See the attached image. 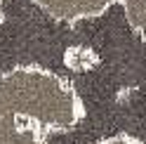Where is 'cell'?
Here are the masks:
<instances>
[{
    "label": "cell",
    "instance_id": "cell-1",
    "mask_svg": "<svg viewBox=\"0 0 146 144\" xmlns=\"http://www.w3.org/2000/svg\"><path fill=\"white\" fill-rule=\"evenodd\" d=\"M0 116L47 135L76 128L85 106L59 73L40 64H21L0 76Z\"/></svg>",
    "mask_w": 146,
    "mask_h": 144
},
{
    "label": "cell",
    "instance_id": "cell-2",
    "mask_svg": "<svg viewBox=\"0 0 146 144\" xmlns=\"http://www.w3.org/2000/svg\"><path fill=\"white\" fill-rule=\"evenodd\" d=\"M35 7L57 24H80L106 14L115 0H33Z\"/></svg>",
    "mask_w": 146,
    "mask_h": 144
},
{
    "label": "cell",
    "instance_id": "cell-3",
    "mask_svg": "<svg viewBox=\"0 0 146 144\" xmlns=\"http://www.w3.org/2000/svg\"><path fill=\"white\" fill-rule=\"evenodd\" d=\"M0 144H47V142H45L42 132L19 125L7 116H0Z\"/></svg>",
    "mask_w": 146,
    "mask_h": 144
},
{
    "label": "cell",
    "instance_id": "cell-4",
    "mask_svg": "<svg viewBox=\"0 0 146 144\" xmlns=\"http://www.w3.org/2000/svg\"><path fill=\"white\" fill-rule=\"evenodd\" d=\"M130 29L146 43V0H120Z\"/></svg>",
    "mask_w": 146,
    "mask_h": 144
},
{
    "label": "cell",
    "instance_id": "cell-5",
    "mask_svg": "<svg viewBox=\"0 0 146 144\" xmlns=\"http://www.w3.org/2000/svg\"><path fill=\"white\" fill-rule=\"evenodd\" d=\"M99 57L90 47H71L66 52V66L73 71H90L97 66Z\"/></svg>",
    "mask_w": 146,
    "mask_h": 144
},
{
    "label": "cell",
    "instance_id": "cell-6",
    "mask_svg": "<svg viewBox=\"0 0 146 144\" xmlns=\"http://www.w3.org/2000/svg\"><path fill=\"white\" fill-rule=\"evenodd\" d=\"M97 144H144V142H139L137 137H130V135H113V137H106Z\"/></svg>",
    "mask_w": 146,
    "mask_h": 144
},
{
    "label": "cell",
    "instance_id": "cell-7",
    "mask_svg": "<svg viewBox=\"0 0 146 144\" xmlns=\"http://www.w3.org/2000/svg\"><path fill=\"white\" fill-rule=\"evenodd\" d=\"M5 3H7V0H0V21H3V12H5Z\"/></svg>",
    "mask_w": 146,
    "mask_h": 144
}]
</instances>
